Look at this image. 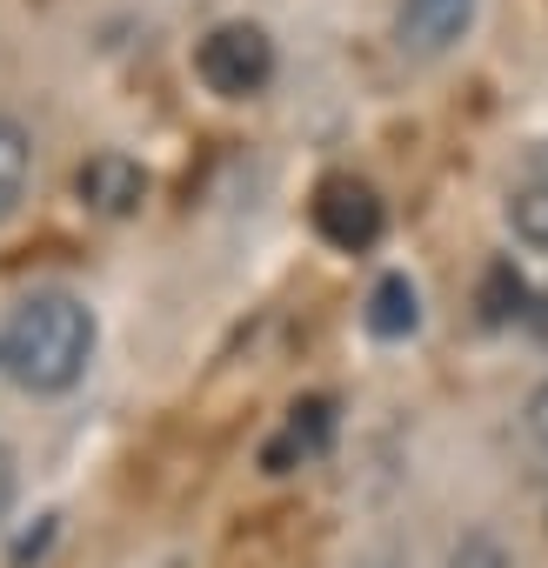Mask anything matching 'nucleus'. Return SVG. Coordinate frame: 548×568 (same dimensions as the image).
<instances>
[{"instance_id":"f257e3e1","label":"nucleus","mask_w":548,"mask_h":568,"mask_svg":"<svg viewBox=\"0 0 548 568\" xmlns=\"http://www.w3.org/2000/svg\"><path fill=\"white\" fill-rule=\"evenodd\" d=\"M94 355V315L74 295H28L0 328V368L34 395H61L88 375Z\"/></svg>"},{"instance_id":"f03ea898","label":"nucleus","mask_w":548,"mask_h":568,"mask_svg":"<svg viewBox=\"0 0 548 568\" xmlns=\"http://www.w3.org/2000/svg\"><path fill=\"white\" fill-rule=\"evenodd\" d=\"M194 74H201V88L221 94V101L261 94V88L274 81V41H267V28H254V21H221V28H207L201 48H194Z\"/></svg>"},{"instance_id":"7ed1b4c3","label":"nucleus","mask_w":548,"mask_h":568,"mask_svg":"<svg viewBox=\"0 0 548 568\" xmlns=\"http://www.w3.org/2000/svg\"><path fill=\"white\" fill-rule=\"evenodd\" d=\"M382 194L368 187V181H355V174H328L322 187H315V234L328 241V247H342V254H368L375 241H382Z\"/></svg>"},{"instance_id":"20e7f679","label":"nucleus","mask_w":548,"mask_h":568,"mask_svg":"<svg viewBox=\"0 0 548 568\" xmlns=\"http://www.w3.org/2000/svg\"><path fill=\"white\" fill-rule=\"evenodd\" d=\"M481 0H402L395 8V41L408 54H448L468 28H475Z\"/></svg>"},{"instance_id":"39448f33","label":"nucleus","mask_w":548,"mask_h":568,"mask_svg":"<svg viewBox=\"0 0 548 568\" xmlns=\"http://www.w3.org/2000/svg\"><path fill=\"white\" fill-rule=\"evenodd\" d=\"M74 187H81V201L94 207V214H134L141 201H148V174H141V161H128V154H88V168L74 174Z\"/></svg>"},{"instance_id":"423d86ee","label":"nucleus","mask_w":548,"mask_h":568,"mask_svg":"<svg viewBox=\"0 0 548 568\" xmlns=\"http://www.w3.org/2000/svg\"><path fill=\"white\" fill-rule=\"evenodd\" d=\"M362 322H368V335H375V342H402V335H415V322H422V295H415V281H408V274H382Z\"/></svg>"},{"instance_id":"0eeeda50","label":"nucleus","mask_w":548,"mask_h":568,"mask_svg":"<svg viewBox=\"0 0 548 568\" xmlns=\"http://www.w3.org/2000/svg\"><path fill=\"white\" fill-rule=\"evenodd\" d=\"M328 428H335V408H328V402L288 408V428H282V442L267 448V468H288L295 455H322V448H328Z\"/></svg>"},{"instance_id":"6e6552de","label":"nucleus","mask_w":548,"mask_h":568,"mask_svg":"<svg viewBox=\"0 0 548 568\" xmlns=\"http://www.w3.org/2000/svg\"><path fill=\"white\" fill-rule=\"evenodd\" d=\"M28 168H34V148H28V128L14 114H0V221H8L28 194Z\"/></svg>"},{"instance_id":"1a4fd4ad","label":"nucleus","mask_w":548,"mask_h":568,"mask_svg":"<svg viewBox=\"0 0 548 568\" xmlns=\"http://www.w3.org/2000/svg\"><path fill=\"white\" fill-rule=\"evenodd\" d=\"M508 227L548 254V181H528L521 194H508Z\"/></svg>"},{"instance_id":"9d476101","label":"nucleus","mask_w":548,"mask_h":568,"mask_svg":"<svg viewBox=\"0 0 548 568\" xmlns=\"http://www.w3.org/2000/svg\"><path fill=\"white\" fill-rule=\"evenodd\" d=\"M14 495H21V468H14V448L0 442V521L14 515Z\"/></svg>"},{"instance_id":"9b49d317","label":"nucleus","mask_w":548,"mask_h":568,"mask_svg":"<svg viewBox=\"0 0 548 568\" xmlns=\"http://www.w3.org/2000/svg\"><path fill=\"white\" fill-rule=\"evenodd\" d=\"M528 435H535V448H548V388H535V402H528Z\"/></svg>"}]
</instances>
